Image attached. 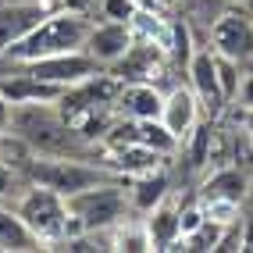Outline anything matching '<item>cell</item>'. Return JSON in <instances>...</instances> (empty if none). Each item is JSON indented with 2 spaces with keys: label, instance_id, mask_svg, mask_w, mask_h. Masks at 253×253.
I'll use <instances>...</instances> for the list:
<instances>
[{
  "label": "cell",
  "instance_id": "obj_1",
  "mask_svg": "<svg viewBox=\"0 0 253 253\" xmlns=\"http://www.w3.org/2000/svg\"><path fill=\"white\" fill-rule=\"evenodd\" d=\"M11 132L32 154H43V157H86L89 154V139L75 132V125L61 114L57 100L11 107Z\"/></svg>",
  "mask_w": 253,
  "mask_h": 253
},
{
  "label": "cell",
  "instance_id": "obj_2",
  "mask_svg": "<svg viewBox=\"0 0 253 253\" xmlns=\"http://www.w3.org/2000/svg\"><path fill=\"white\" fill-rule=\"evenodd\" d=\"M89 29H93V22H89L86 11H79V7H54L22 43L7 46L4 57L14 61V64H32V61H40V57L82 50V46H86Z\"/></svg>",
  "mask_w": 253,
  "mask_h": 253
},
{
  "label": "cell",
  "instance_id": "obj_3",
  "mask_svg": "<svg viewBox=\"0 0 253 253\" xmlns=\"http://www.w3.org/2000/svg\"><path fill=\"white\" fill-rule=\"evenodd\" d=\"M68 214H72V232L68 235H75V232H114L125 217H132L128 189L122 185V178L89 185V189L68 196Z\"/></svg>",
  "mask_w": 253,
  "mask_h": 253
},
{
  "label": "cell",
  "instance_id": "obj_4",
  "mask_svg": "<svg viewBox=\"0 0 253 253\" xmlns=\"http://www.w3.org/2000/svg\"><path fill=\"white\" fill-rule=\"evenodd\" d=\"M25 178L36 182V185H46V189H54V193H61L68 200L82 189H89V185L111 182L118 175L107 171L100 161H89V157H43V154H32L29 164H25Z\"/></svg>",
  "mask_w": 253,
  "mask_h": 253
},
{
  "label": "cell",
  "instance_id": "obj_5",
  "mask_svg": "<svg viewBox=\"0 0 253 253\" xmlns=\"http://www.w3.org/2000/svg\"><path fill=\"white\" fill-rule=\"evenodd\" d=\"M18 217L29 225V232L40 239V246L54 250L64 235L72 232V214H68V200L61 193L46 189V185H36L32 182L29 189L18 196V204H14Z\"/></svg>",
  "mask_w": 253,
  "mask_h": 253
},
{
  "label": "cell",
  "instance_id": "obj_6",
  "mask_svg": "<svg viewBox=\"0 0 253 253\" xmlns=\"http://www.w3.org/2000/svg\"><path fill=\"white\" fill-rule=\"evenodd\" d=\"M211 50L221 57H232L239 64L253 61V14L246 11V4H228L217 22L211 25Z\"/></svg>",
  "mask_w": 253,
  "mask_h": 253
},
{
  "label": "cell",
  "instance_id": "obj_7",
  "mask_svg": "<svg viewBox=\"0 0 253 253\" xmlns=\"http://www.w3.org/2000/svg\"><path fill=\"white\" fill-rule=\"evenodd\" d=\"M25 72H32L36 79L50 82V86L57 89H68V86H79V82H86L89 75L100 72V64L86 54V50H68V54H54V57H40L32 64H22Z\"/></svg>",
  "mask_w": 253,
  "mask_h": 253
},
{
  "label": "cell",
  "instance_id": "obj_8",
  "mask_svg": "<svg viewBox=\"0 0 253 253\" xmlns=\"http://www.w3.org/2000/svg\"><path fill=\"white\" fill-rule=\"evenodd\" d=\"M50 11H54L50 0H4L0 4V54L22 43Z\"/></svg>",
  "mask_w": 253,
  "mask_h": 253
},
{
  "label": "cell",
  "instance_id": "obj_9",
  "mask_svg": "<svg viewBox=\"0 0 253 253\" xmlns=\"http://www.w3.org/2000/svg\"><path fill=\"white\" fill-rule=\"evenodd\" d=\"M250 175H246V168L239 164H217L207 171L204 185H200V204H235V207H243L246 200H250Z\"/></svg>",
  "mask_w": 253,
  "mask_h": 253
},
{
  "label": "cell",
  "instance_id": "obj_10",
  "mask_svg": "<svg viewBox=\"0 0 253 253\" xmlns=\"http://www.w3.org/2000/svg\"><path fill=\"white\" fill-rule=\"evenodd\" d=\"M189 86L200 100V107H204L207 118H217L228 100H225V89H221V79H217V61H214V50H196L193 61H189Z\"/></svg>",
  "mask_w": 253,
  "mask_h": 253
},
{
  "label": "cell",
  "instance_id": "obj_11",
  "mask_svg": "<svg viewBox=\"0 0 253 253\" xmlns=\"http://www.w3.org/2000/svg\"><path fill=\"white\" fill-rule=\"evenodd\" d=\"M168 50L150 43V40H132L128 54L111 68V75H118L122 82H154L164 68H168Z\"/></svg>",
  "mask_w": 253,
  "mask_h": 253
},
{
  "label": "cell",
  "instance_id": "obj_12",
  "mask_svg": "<svg viewBox=\"0 0 253 253\" xmlns=\"http://www.w3.org/2000/svg\"><path fill=\"white\" fill-rule=\"evenodd\" d=\"M132 25H125V22H100V25H93L89 29V36H86V54L100 64V68H114L118 61H122L125 54H128V46H132Z\"/></svg>",
  "mask_w": 253,
  "mask_h": 253
},
{
  "label": "cell",
  "instance_id": "obj_13",
  "mask_svg": "<svg viewBox=\"0 0 253 253\" xmlns=\"http://www.w3.org/2000/svg\"><path fill=\"white\" fill-rule=\"evenodd\" d=\"M168 161V154L161 150H150V146H139V143H125V146H107V154L100 157V164L114 171L118 178H139V175H150V171H161Z\"/></svg>",
  "mask_w": 253,
  "mask_h": 253
},
{
  "label": "cell",
  "instance_id": "obj_14",
  "mask_svg": "<svg viewBox=\"0 0 253 253\" xmlns=\"http://www.w3.org/2000/svg\"><path fill=\"white\" fill-rule=\"evenodd\" d=\"M204 107H200V100H196V93H193V86H175V89H168L164 93V107H161V122H164V128L171 132V136L182 143L189 132L204 122Z\"/></svg>",
  "mask_w": 253,
  "mask_h": 253
},
{
  "label": "cell",
  "instance_id": "obj_15",
  "mask_svg": "<svg viewBox=\"0 0 253 253\" xmlns=\"http://www.w3.org/2000/svg\"><path fill=\"white\" fill-rule=\"evenodd\" d=\"M114 107H118V118H161L164 93L154 82H122Z\"/></svg>",
  "mask_w": 253,
  "mask_h": 253
},
{
  "label": "cell",
  "instance_id": "obj_16",
  "mask_svg": "<svg viewBox=\"0 0 253 253\" xmlns=\"http://www.w3.org/2000/svg\"><path fill=\"white\" fill-rule=\"evenodd\" d=\"M0 93L7 96L11 107H18V104H50V100H57L64 89L36 79L32 72H22V75H11L7 82H0Z\"/></svg>",
  "mask_w": 253,
  "mask_h": 253
},
{
  "label": "cell",
  "instance_id": "obj_17",
  "mask_svg": "<svg viewBox=\"0 0 253 253\" xmlns=\"http://www.w3.org/2000/svg\"><path fill=\"white\" fill-rule=\"evenodd\" d=\"M178 211H182V207H175V200L168 196V200H161L150 214H143V225H146V232H150L154 250H171V246L178 243V235H182Z\"/></svg>",
  "mask_w": 253,
  "mask_h": 253
},
{
  "label": "cell",
  "instance_id": "obj_18",
  "mask_svg": "<svg viewBox=\"0 0 253 253\" xmlns=\"http://www.w3.org/2000/svg\"><path fill=\"white\" fill-rule=\"evenodd\" d=\"M132 189H128V204L136 214H150L161 200L171 196V182H168L164 168L161 171H150V175H139V178H128Z\"/></svg>",
  "mask_w": 253,
  "mask_h": 253
},
{
  "label": "cell",
  "instance_id": "obj_19",
  "mask_svg": "<svg viewBox=\"0 0 253 253\" xmlns=\"http://www.w3.org/2000/svg\"><path fill=\"white\" fill-rule=\"evenodd\" d=\"M29 250H40V239L29 232L18 211L0 204V253H29Z\"/></svg>",
  "mask_w": 253,
  "mask_h": 253
},
{
  "label": "cell",
  "instance_id": "obj_20",
  "mask_svg": "<svg viewBox=\"0 0 253 253\" xmlns=\"http://www.w3.org/2000/svg\"><path fill=\"white\" fill-rule=\"evenodd\" d=\"M100 14H104L107 22L132 25V18L139 14V4H136V0H100Z\"/></svg>",
  "mask_w": 253,
  "mask_h": 253
},
{
  "label": "cell",
  "instance_id": "obj_21",
  "mask_svg": "<svg viewBox=\"0 0 253 253\" xmlns=\"http://www.w3.org/2000/svg\"><path fill=\"white\" fill-rule=\"evenodd\" d=\"M14 193H18V171L7 168L4 157H0V204H4L7 196H14Z\"/></svg>",
  "mask_w": 253,
  "mask_h": 253
},
{
  "label": "cell",
  "instance_id": "obj_22",
  "mask_svg": "<svg viewBox=\"0 0 253 253\" xmlns=\"http://www.w3.org/2000/svg\"><path fill=\"white\" fill-rule=\"evenodd\" d=\"M235 100H239V111H253V72H243V82H239Z\"/></svg>",
  "mask_w": 253,
  "mask_h": 253
},
{
  "label": "cell",
  "instance_id": "obj_23",
  "mask_svg": "<svg viewBox=\"0 0 253 253\" xmlns=\"http://www.w3.org/2000/svg\"><path fill=\"white\" fill-rule=\"evenodd\" d=\"M11 128V104H7V96L0 93V136Z\"/></svg>",
  "mask_w": 253,
  "mask_h": 253
},
{
  "label": "cell",
  "instance_id": "obj_24",
  "mask_svg": "<svg viewBox=\"0 0 253 253\" xmlns=\"http://www.w3.org/2000/svg\"><path fill=\"white\" fill-rule=\"evenodd\" d=\"M243 250H250V253H253V214H246V217H243Z\"/></svg>",
  "mask_w": 253,
  "mask_h": 253
},
{
  "label": "cell",
  "instance_id": "obj_25",
  "mask_svg": "<svg viewBox=\"0 0 253 253\" xmlns=\"http://www.w3.org/2000/svg\"><path fill=\"white\" fill-rule=\"evenodd\" d=\"M239 125L250 132V136H253V111H239Z\"/></svg>",
  "mask_w": 253,
  "mask_h": 253
},
{
  "label": "cell",
  "instance_id": "obj_26",
  "mask_svg": "<svg viewBox=\"0 0 253 253\" xmlns=\"http://www.w3.org/2000/svg\"><path fill=\"white\" fill-rule=\"evenodd\" d=\"M57 4H61V7H79V11H86L93 0H57Z\"/></svg>",
  "mask_w": 253,
  "mask_h": 253
},
{
  "label": "cell",
  "instance_id": "obj_27",
  "mask_svg": "<svg viewBox=\"0 0 253 253\" xmlns=\"http://www.w3.org/2000/svg\"><path fill=\"white\" fill-rule=\"evenodd\" d=\"M139 7H164V0H136Z\"/></svg>",
  "mask_w": 253,
  "mask_h": 253
},
{
  "label": "cell",
  "instance_id": "obj_28",
  "mask_svg": "<svg viewBox=\"0 0 253 253\" xmlns=\"http://www.w3.org/2000/svg\"><path fill=\"white\" fill-rule=\"evenodd\" d=\"M225 4H250V0H225Z\"/></svg>",
  "mask_w": 253,
  "mask_h": 253
},
{
  "label": "cell",
  "instance_id": "obj_29",
  "mask_svg": "<svg viewBox=\"0 0 253 253\" xmlns=\"http://www.w3.org/2000/svg\"><path fill=\"white\" fill-rule=\"evenodd\" d=\"M164 4H182V0H164Z\"/></svg>",
  "mask_w": 253,
  "mask_h": 253
}]
</instances>
